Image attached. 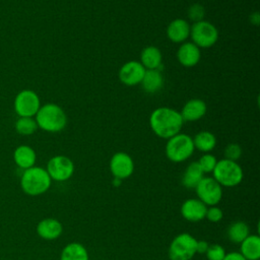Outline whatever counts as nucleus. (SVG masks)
I'll return each instance as SVG.
<instances>
[{"label":"nucleus","mask_w":260,"mask_h":260,"mask_svg":"<svg viewBox=\"0 0 260 260\" xmlns=\"http://www.w3.org/2000/svg\"><path fill=\"white\" fill-rule=\"evenodd\" d=\"M212 175V178L221 187L229 188L238 186L244 178V172L242 167L237 161L226 158L217 160Z\"/></svg>","instance_id":"nucleus-4"},{"label":"nucleus","mask_w":260,"mask_h":260,"mask_svg":"<svg viewBox=\"0 0 260 260\" xmlns=\"http://www.w3.org/2000/svg\"><path fill=\"white\" fill-rule=\"evenodd\" d=\"M201 168L197 161H192L186 168L182 176V185L187 189H195L197 184L204 177Z\"/></svg>","instance_id":"nucleus-23"},{"label":"nucleus","mask_w":260,"mask_h":260,"mask_svg":"<svg viewBox=\"0 0 260 260\" xmlns=\"http://www.w3.org/2000/svg\"><path fill=\"white\" fill-rule=\"evenodd\" d=\"M141 86L147 93H155L161 89L164 85V77L157 69L146 70L141 80Z\"/></svg>","instance_id":"nucleus-21"},{"label":"nucleus","mask_w":260,"mask_h":260,"mask_svg":"<svg viewBox=\"0 0 260 260\" xmlns=\"http://www.w3.org/2000/svg\"><path fill=\"white\" fill-rule=\"evenodd\" d=\"M13 160L21 170H27L36 165L37 153L29 145H18L13 151Z\"/></svg>","instance_id":"nucleus-18"},{"label":"nucleus","mask_w":260,"mask_h":260,"mask_svg":"<svg viewBox=\"0 0 260 260\" xmlns=\"http://www.w3.org/2000/svg\"><path fill=\"white\" fill-rule=\"evenodd\" d=\"M121 181H122V180H120V179L114 178V180H113V185L116 186V187H118V186L121 184Z\"/></svg>","instance_id":"nucleus-35"},{"label":"nucleus","mask_w":260,"mask_h":260,"mask_svg":"<svg viewBox=\"0 0 260 260\" xmlns=\"http://www.w3.org/2000/svg\"><path fill=\"white\" fill-rule=\"evenodd\" d=\"M60 260H89V255L82 244L72 242L62 249Z\"/></svg>","instance_id":"nucleus-22"},{"label":"nucleus","mask_w":260,"mask_h":260,"mask_svg":"<svg viewBox=\"0 0 260 260\" xmlns=\"http://www.w3.org/2000/svg\"><path fill=\"white\" fill-rule=\"evenodd\" d=\"M197 162H198L199 167L201 168L203 174H209V173L213 172V170L216 166L217 159L213 154L207 152V153H204L202 156H200V158Z\"/></svg>","instance_id":"nucleus-27"},{"label":"nucleus","mask_w":260,"mask_h":260,"mask_svg":"<svg viewBox=\"0 0 260 260\" xmlns=\"http://www.w3.org/2000/svg\"><path fill=\"white\" fill-rule=\"evenodd\" d=\"M223 260H247L240 252L232 251L230 253H226Z\"/></svg>","instance_id":"nucleus-33"},{"label":"nucleus","mask_w":260,"mask_h":260,"mask_svg":"<svg viewBox=\"0 0 260 260\" xmlns=\"http://www.w3.org/2000/svg\"><path fill=\"white\" fill-rule=\"evenodd\" d=\"M205 217L211 222H218L222 219L223 212H222L221 208H219L217 205L209 206V207H207Z\"/></svg>","instance_id":"nucleus-31"},{"label":"nucleus","mask_w":260,"mask_h":260,"mask_svg":"<svg viewBox=\"0 0 260 260\" xmlns=\"http://www.w3.org/2000/svg\"><path fill=\"white\" fill-rule=\"evenodd\" d=\"M201 57L200 49L192 42H184L178 49L177 58L181 65L184 67L195 66Z\"/></svg>","instance_id":"nucleus-15"},{"label":"nucleus","mask_w":260,"mask_h":260,"mask_svg":"<svg viewBox=\"0 0 260 260\" xmlns=\"http://www.w3.org/2000/svg\"><path fill=\"white\" fill-rule=\"evenodd\" d=\"M146 69L135 60L126 62L119 70L120 81L127 86H134L141 82Z\"/></svg>","instance_id":"nucleus-12"},{"label":"nucleus","mask_w":260,"mask_h":260,"mask_svg":"<svg viewBox=\"0 0 260 260\" xmlns=\"http://www.w3.org/2000/svg\"><path fill=\"white\" fill-rule=\"evenodd\" d=\"M36 231L41 239L46 241H53L62 235L63 225L57 218L46 217L38 222Z\"/></svg>","instance_id":"nucleus-14"},{"label":"nucleus","mask_w":260,"mask_h":260,"mask_svg":"<svg viewBox=\"0 0 260 260\" xmlns=\"http://www.w3.org/2000/svg\"><path fill=\"white\" fill-rule=\"evenodd\" d=\"M194 149L192 137L184 133H178L168 139L166 155L173 162H182L193 154Z\"/></svg>","instance_id":"nucleus-5"},{"label":"nucleus","mask_w":260,"mask_h":260,"mask_svg":"<svg viewBox=\"0 0 260 260\" xmlns=\"http://www.w3.org/2000/svg\"><path fill=\"white\" fill-rule=\"evenodd\" d=\"M189 37L198 48H210L218 40V30L211 22L201 20L190 26Z\"/></svg>","instance_id":"nucleus-7"},{"label":"nucleus","mask_w":260,"mask_h":260,"mask_svg":"<svg viewBox=\"0 0 260 260\" xmlns=\"http://www.w3.org/2000/svg\"><path fill=\"white\" fill-rule=\"evenodd\" d=\"M195 192L206 206L217 205L222 198V187L211 177H203L195 187Z\"/></svg>","instance_id":"nucleus-9"},{"label":"nucleus","mask_w":260,"mask_h":260,"mask_svg":"<svg viewBox=\"0 0 260 260\" xmlns=\"http://www.w3.org/2000/svg\"><path fill=\"white\" fill-rule=\"evenodd\" d=\"M183 123L184 121L180 112L169 107L155 109L149 117V125L153 133L165 139H169L180 133Z\"/></svg>","instance_id":"nucleus-1"},{"label":"nucleus","mask_w":260,"mask_h":260,"mask_svg":"<svg viewBox=\"0 0 260 260\" xmlns=\"http://www.w3.org/2000/svg\"><path fill=\"white\" fill-rule=\"evenodd\" d=\"M19 184L24 194L35 197L46 193L51 187L52 180L46 169L34 166L23 171Z\"/></svg>","instance_id":"nucleus-2"},{"label":"nucleus","mask_w":260,"mask_h":260,"mask_svg":"<svg viewBox=\"0 0 260 260\" xmlns=\"http://www.w3.org/2000/svg\"><path fill=\"white\" fill-rule=\"evenodd\" d=\"M13 108L18 117H35L41 108L38 93L31 89L20 90L14 99Z\"/></svg>","instance_id":"nucleus-8"},{"label":"nucleus","mask_w":260,"mask_h":260,"mask_svg":"<svg viewBox=\"0 0 260 260\" xmlns=\"http://www.w3.org/2000/svg\"><path fill=\"white\" fill-rule=\"evenodd\" d=\"M190 36V25L183 18H176L167 27V37L173 43H184Z\"/></svg>","instance_id":"nucleus-17"},{"label":"nucleus","mask_w":260,"mask_h":260,"mask_svg":"<svg viewBox=\"0 0 260 260\" xmlns=\"http://www.w3.org/2000/svg\"><path fill=\"white\" fill-rule=\"evenodd\" d=\"M110 171L114 178L120 180L127 179L134 172V161L128 153L123 151L116 152L111 157Z\"/></svg>","instance_id":"nucleus-11"},{"label":"nucleus","mask_w":260,"mask_h":260,"mask_svg":"<svg viewBox=\"0 0 260 260\" xmlns=\"http://www.w3.org/2000/svg\"><path fill=\"white\" fill-rule=\"evenodd\" d=\"M192 139L194 147L204 153L211 151L216 145V137L209 131H200Z\"/></svg>","instance_id":"nucleus-24"},{"label":"nucleus","mask_w":260,"mask_h":260,"mask_svg":"<svg viewBox=\"0 0 260 260\" xmlns=\"http://www.w3.org/2000/svg\"><path fill=\"white\" fill-rule=\"evenodd\" d=\"M197 240L188 233L177 235L169 246L170 260H191L196 254Z\"/></svg>","instance_id":"nucleus-6"},{"label":"nucleus","mask_w":260,"mask_h":260,"mask_svg":"<svg viewBox=\"0 0 260 260\" xmlns=\"http://www.w3.org/2000/svg\"><path fill=\"white\" fill-rule=\"evenodd\" d=\"M15 130L18 134L28 136L34 134L38 129V124L32 117H19L15 122Z\"/></svg>","instance_id":"nucleus-26"},{"label":"nucleus","mask_w":260,"mask_h":260,"mask_svg":"<svg viewBox=\"0 0 260 260\" xmlns=\"http://www.w3.org/2000/svg\"><path fill=\"white\" fill-rule=\"evenodd\" d=\"M226 234L231 242L240 244L250 235V229L249 225L244 221H235L229 226Z\"/></svg>","instance_id":"nucleus-25"},{"label":"nucleus","mask_w":260,"mask_h":260,"mask_svg":"<svg viewBox=\"0 0 260 260\" xmlns=\"http://www.w3.org/2000/svg\"><path fill=\"white\" fill-rule=\"evenodd\" d=\"M250 21L255 24V25H258L260 23V16H259V13L256 11L254 12L251 16H250Z\"/></svg>","instance_id":"nucleus-34"},{"label":"nucleus","mask_w":260,"mask_h":260,"mask_svg":"<svg viewBox=\"0 0 260 260\" xmlns=\"http://www.w3.org/2000/svg\"><path fill=\"white\" fill-rule=\"evenodd\" d=\"M226 252L222 246L218 244L209 245L205 255L208 260H223Z\"/></svg>","instance_id":"nucleus-29"},{"label":"nucleus","mask_w":260,"mask_h":260,"mask_svg":"<svg viewBox=\"0 0 260 260\" xmlns=\"http://www.w3.org/2000/svg\"><path fill=\"white\" fill-rule=\"evenodd\" d=\"M247 260L260 259V237L259 235H249L240 243L239 251Z\"/></svg>","instance_id":"nucleus-20"},{"label":"nucleus","mask_w":260,"mask_h":260,"mask_svg":"<svg viewBox=\"0 0 260 260\" xmlns=\"http://www.w3.org/2000/svg\"><path fill=\"white\" fill-rule=\"evenodd\" d=\"M46 171L52 181L65 182L73 176L74 164L68 156L55 155L49 159Z\"/></svg>","instance_id":"nucleus-10"},{"label":"nucleus","mask_w":260,"mask_h":260,"mask_svg":"<svg viewBox=\"0 0 260 260\" xmlns=\"http://www.w3.org/2000/svg\"><path fill=\"white\" fill-rule=\"evenodd\" d=\"M242 155V148L237 143H230L224 148V158L237 161Z\"/></svg>","instance_id":"nucleus-30"},{"label":"nucleus","mask_w":260,"mask_h":260,"mask_svg":"<svg viewBox=\"0 0 260 260\" xmlns=\"http://www.w3.org/2000/svg\"><path fill=\"white\" fill-rule=\"evenodd\" d=\"M206 111H207V107L203 100L192 99V100H189L184 105L180 114L184 122L185 121L194 122L204 117V115L206 114Z\"/></svg>","instance_id":"nucleus-16"},{"label":"nucleus","mask_w":260,"mask_h":260,"mask_svg":"<svg viewBox=\"0 0 260 260\" xmlns=\"http://www.w3.org/2000/svg\"><path fill=\"white\" fill-rule=\"evenodd\" d=\"M187 14L190 20H192L193 22H198L203 20V17L205 15V9L201 4L194 3L188 8Z\"/></svg>","instance_id":"nucleus-28"},{"label":"nucleus","mask_w":260,"mask_h":260,"mask_svg":"<svg viewBox=\"0 0 260 260\" xmlns=\"http://www.w3.org/2000/svg\"><path fill=\"white\" fill-rule=\"evenodd\" d=\"M161 60L162 55L158 48L154 46H148L145 47L140 54V63L143 65V67L146 70L150 69H157L161 70Z\"/></svg>","instance_id":"nucleus-19"},{"label":"nucleus","mask_w":260,"mask_h":260,"mask_svg":"<svg viewBox=\"0 0 260 260\" xmlns=\"http://www.w3.org/2000/svg\"><path fill=\"white\" fill-rule=\"evenodd\" d=\"M35 120L38 128L51 133L62 131L67 124V116L64 110L53 103L41 106L35 116Z\"/></svg>","instance_id":"nucleus-3"},{"label":"nucleus","mask_w":260,"mask_h":260,"mask_svg":"<svg viewBox=\"0 0 260 260\" xmlns=\"http://www.w3.org/2000/svg\"><path fill=\"white\" fill-rule=\"evenodd\" d=\"M207 206L198 198H189L181 205V214L184 219L191 222H198L205 218Z\"/></svg>","instance_id":"nucleus-13"},{"label":"nucleus","mask_w":260,"mask_h":260,"mask_svg":"<svg viewBox=\"0 0 260 260\" xmlns=\"http://www.w3.org/2000/svg\"><path fill=\"white\" fill-rule=\"evenodd\" d=\"M208 247H209V244L206 241H203V240L197 241V243H196V253L205 254Z\"/></svg>","instance_id":"nucleus-32"}]
</instances>
